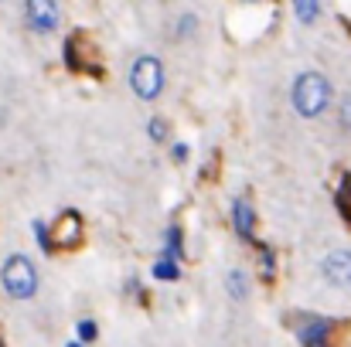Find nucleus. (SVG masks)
<instances>
[{"instance_id": "1", "label": "nucleus", "mask_w": 351, "mask_h": 347, "mask_svg": "<svg viewBox=\"0 0 351 347\" xmlns=\"http://www.w3.org/2000/svg\"><path fill=\"white\" fill-rule=\"evenodd\" d=\"M290 103H293V110L304 116V119H317V116L331 106V82H328L321 72H304V75H297V82H293Z\"/></svg>"}, {"instance_id": "2", "label": "nucleus", "mask_w": 351, "mask_h": 347, "mask_svg": "<svg viewBox=\"0 0 351 347\" xmlns=\"http://www.w3.org/2000/svg\"><path fill=\"white\" fill-rule=\"evenodd\" d=\"M0 286H3V293L10 300H31L38 293V269H34V262L27 255H21V252L7 255L3 266H0Z\"/></svg>"}, {"instance_id": "3", "label": "nucleus", "mask_w": 351, "mask_h": 347, "mask_svg": "<svg viewBox=\"0 0 351 347\" xmlns=\"http://www.w3.org/2000/svg\"><path fill=\"white\" fill-rule=\"evenodd\" d=\"M130 89L136 92V99L150 103L164 92V62L154 55H140L130 68Z\"/></svg>"}, {"instance_id": "4", "label": "nucleus", "mask_w": 351, "mask_h": 347, "mask_svg": "<svg viewBox=\"0 0 351 347\" xmlns=\"http://www.w3.org/2000/svg\"><path fill=\"white\" fill-rule=\"evenodd\" d=\"M24 17H27V24H31L38 34H51V31L62 24V10H58V3H45V0H31V3H24Z\"/></svg>"}, {"instance_id": "5", "label": "nucleus", "mask_w": 351, "mask_h": 347, "mask_svg": "<svg viewBox=\"0 0 351 347\" xmlns=\"http://www.w3.org/2000/svg\"><path fill=\"white\" fill-rule=\"evenodd\" d=\"M321 276L331 283V286H351V252L345 248H335L321 259Z\"/></svg>"}, {"instance_id": "6", "label": "nucleus", "mask_w": 351, "mask_h": 347, "mask_svg": "<svg viewBox=\"0 0 351 347\" xmlns=\"http://www.w3.org/2000/svg\"><path fill=\"white\" fill-rule=\"evenodd\" d=\"M297 337L304 347H328V337H331V324L328 320H304L297 327Z\"/></svg>"}, {"instance_id": "7", "label": "nucleus", "mask_w": 351, "mask_h": 347, "mask_svg": "<svg viewBox=\"0 0 351 347\" xmlns=\"http://www.w3.org/2000/svg\"><path fill=\"white\" fill-rule=\"evenodd\" d=\"M232 222H235V231H239L242 238H252V229H256V215H252V208H249V201H245V198H235Z\"/></svg>"}, {"instance_id": "8", "label": "nucleus", "mask_w": 351, "mask_h": 347, "mask_svg": "<svg viewBox=\"0 0 351 347\" xmlns=\"http://www.w3.org/2000/svg\"><path fill=\"white\" fill-rule=\"evenodd\" d=\"M229 296L232 300H245L249 296V276L242 269H232L229 272Z\"/></svg>"}, {"instance_id": "9", "label": "nucleus", "mask_w": 351, "mask_h": 347, "mask_svg": "<svg viewBox=\"0 0 351 347\" xmlns=\"http://www.w3.org/2000/svg\"><path fill=\"white\" fill-rule=\"evenodd\" d=\"M154 276L164 279V283H174V279H178V262H171V259H157V262H154Z\"/></svg>"}, {"instance_id": "10", "label": "nucleus", "mask_w": 351, "mask_h": 347, "mask_svg": "<svg viewBox=\"0 0 351 347\" xmlns=\"http://www.w3.org/2000/svg\"><path fill=\"white\" fill-rule=\"evenodd\" d=\"M147 133H150V140H154V143H164V140H167V123L154 116V119L147 123Z\"/></svg>"}, {"instance_id": "11", "label": "nucleus", "mask_w": 351, "mask_h": 347, "mask_svg": "<svg viewBox=\"0 0 351 347\" xmlns=\"http://www.w3.org/2000/svg\"><path fill=\"white\" fill-rule=\"evenodd\" d=\"M293 7H297V17H300V21H314V17L321 14V7H317L314 0H300V3H293Z\"/></svg>"}, {"instance_id": "12", "label": "nucleus", "mask_w": 351, "mask_h": 347, "mask_svg": "<svg viewBox=\"0 0 351 347\" xmlns=\"http://www.w3.org/2000/svg\"><path fill=\"white\" fill-rule=\"evenodd\" d=\"M34 238H38V245H41V248H48V245H51V238H48V231H45V222H34Z\"/></svg>"}, {"instance_id": "13", "label": "nucleus", "mask_w": 351, "mask_h": 347, "mask_svg": "<svg viewBox=\"0 0 351 347\" xmlns=\"http://www.w3.org/2000/svg\"><path fill=\"white\" fill-rule=\"evenodd\" d=\"M79 337H82V341H93V337H96V324H93V320H82V324H79Z\"/></svg>"}, {"instance_id": "14", "label": "nucleus", "mask_w": 351, "mask_h": 347, "mask_svg": "<svg viewBox=\"0 0 351 347\" xmlns=\"http://www.w3.org/2000/svg\"><path fill=\"white\" fill-rule=\"evenodd\" d=\"M195 27V14H184L181 21H178V31H181V38H184V31H191Z\"/></svg>"}, {"instance_id": "15", "label": "nucleus", "mask_w": 351, "mask_h": 347, "mask_svg": "<svg viewBox=\"0 0 351 347\" xmlns=\"http://www.w3.org/2000/svg\"><path fill=\"white\" fill-rule=\"evenodd\" d=\"M341 119H345V126H351V96L341 103Z\"/></svg>"}, {"instance_id": "16", "label": "nucleus", "mask_w": 351, "mask_h": 347, "mask_svg": "<svg viewBox=\"0 0 351 347\" xmlns=\"http://www.w3.org/2000/svg\"><path fill=\"white\" fill-rule=\"evenodd\" d=\"M184 157H188V146L178 143V146H174V160H184Z\"/></svg>"}, {"instance_id": "17", "label": "nucleus", "mask_w": 351, "mask_h": 347, "mask_svg": "<svg viewBox=\"0 0 351 347\" xmlns=\"http://www.w3.org/2000/svg\"><path fill=\"white\" fill-rule=\"evenodd\" d=\"M0 123H3V110H0Z\"/></svg>"}, {"instance_id": "18", "label": "nucleus", "mask_w": 351, "mask_h": 347, "mask_svg": "<svg viewBox=\"0 0 351 347\" xmlns=\"http://www.w3.org/2000/svg\"><path fill=\"white\" fill-rule=\"evenodd\" d=\"M69 347H82V344H69Z\"/></svg>"}, {"instance_id": "19", "label": "nucleus", "mask_w": 351, "mask_h": 347, "mask_svg": "<svg viewBox=\"0 0 351 347\" xmlns=\"http://www.w3.org/2000/svg\"><path fill=\"white\" fill-rule=\"evenodd\" d=\"M0 347H3V341H0Z\"/></svg>"}]
</instances>
